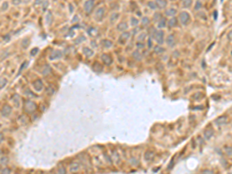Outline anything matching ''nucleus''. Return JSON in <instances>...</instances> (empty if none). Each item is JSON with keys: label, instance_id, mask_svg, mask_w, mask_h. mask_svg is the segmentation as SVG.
I'll use <instances>...</instances> for the list:
<instances>
[{"label": "nucleus", "instance_id": "44", "mask_svg": "<svg viewBox=\"0 0 232 174\" xmlns=\"http://www.w3.org/2000/svg\"><path fill=\"white\" fill-rule=\"evenodd\" d=\"M221 1H223V0H221Z\"/></svg>", "mask_w": 232, "mask_h": 174}, {"label": "nucleus", "instance_id": "39", "mask_svg": "<svg viewBox=\"0 0 232 174\" xmlns=\"http://www.w3.org/2000/svg\"><path fill=\"white\" fill-rule=\"evenodd\" d=\"M7 5H8V4L6 3V2H5L4 4H2V6H4V9H2V10H3V11H5V9H7Z\"/></svg>", "mask_w": 232, "mask_h": 174}, {"label": "nucleus", "instance_id": "14", "mask_svg": "<svg viewBox=\"0 0 232 174\" xmlns=\"http://www.w3.org/2000/svg\"><path fill=\"white\" fill-rule=\"evenodd\" d=\"M182 5L184 8H186V9L190 8L193 5V0H183Z\"/></svg>", "mask_w": 232, "mask_h": 174}, {"label": "nucleus", "instance_id": "11", "mask_svg": "<svg viewBox=\"0 0 232 174\" xmlns=\"http://www.w3.org/2000/svg\"><path fill=\"white\" fill-rule=\"evenodd\" d=\"M104 9H102V8H100V9H98L97 10V13L95 14V17L98 19V20H100V19H101V18L103 17V15H104Z\"/></svg>", "mask_w": 232, "mask_h": 174}, {"label": "nucleus", "instance_id": "20", "mask_svg": "<svg viewBox=\"0 0 232 174\" xmlns=\"http://www.w3.org/2000/svg\"><path fill=\"white\" fill-rule=\"evenodd\" d=\"M127 29V25L125 23V22H122V23H120L118 26V30L120 31H123V30H125Z\"/></svg>", "mask_w": 232, "mask_h": 174}, {"label": "nucleus", "instance_id": "38", "mask_svg": "<svg viewBox=\"0 0 232 174\" xmlns=\"http://www.w3.org/2000/svg\"><path fill=\"white\" fill-rule=\"evenodd\" d=\"M58 172H59L60 173H65V170H64L63 168H60Z\"/></svg>", "mask_w": 232, "mask_h": 174}, {"label": "nucleus", "instance_id": "7", "mask_svg": "<svg viewBox=\"0 0 232 174\" xmlns=\"http://www.w3.org/2000/svg\"><path fill=\"white\" fill-rule=\"evenodd\" d=\"M156 4L157 5V8L163 9L166 7L167 2L166 0H156Z\"/></svg>", "mask_w": 232, "mask_h": 174}, {"label": "nucleus", "instance_id": "2", "mask_svg": "<svg viewBox=\"0 0 232 174\" xmlns=\"http://www.w3.org/2000/svg\"><path fill=\"white\" fill-rule=\"evenodd\" d=\"M156 41L157 42L158 44L162 45L164 43V32L163 30H159L156 32L155 36Z\"/></svg>", "mask_w": 232, "mask_h": 174}, {"label": "nucleus", "instance_id": "22", "mask_svg": "<svg viewBox=\"0 0 232 174\" xmlns=\"http://www.w3.org/2000/svg\"><path fill=\"white\" fill-rule=\"evenodd\" d=\"M153 19H154L155 21H159L162 19V16L159 13H156L154 14V16H153Z\"/></svg>", "mask_w": 232, "mask_h": 174}, {"label": "nucleus", "instance_id": "31", "mask_svg": "<svg viewBox=\"0 0 232 174\" xmlns=\"http://www.w3.org/2000/svg\"><path fill=\"white\" fill-rule=\"evenodd\" d=\"M132 26H136V25H138V23H139L138 19H136L135 18H133L132 19Z\"/></svg>", "mask_w": 232, "mask_h": 174}, {"label": "nucleus", "instance_id": "12", "mask_svg": "<svg viewBox=\"0 0 232 174\" xmlns=\"http://www.w3.org/2000/svg\"><path fill=\"white\" fill-rule=\"evenodd\" d=\"M177 22H178L177 19L176 17H173L172 19H170L169 20L168 25H169V27H175V26H177Z\"/></svg>", "mask_w": 232, "mask_h": 174}, {"label": "nucleus", "instance_id": "21", "mask_svg": "<svg viewBox=\"0 0 232 174\" xmlns=\"http://www.w3.org/2000/svg\"><path fill=\"white\" fill-rule=\"evenodd\" d=\"M152 157H153V153L152 152H147L146 153V155H145V159L146 160H150V159H152Z\"/></svg>", "mask_w": 232, "mask_h": 174}, {"label": "nucleus", "instance_id": "27", "mask_svg": "<svg viewBox=\"0 0 232 174\" xmlns=\"http://www.w3.org/2000/svg\"><path fill=\"white\" fill-rule=\"evenodd\" d=\"M77 170H78V165L77 163H73L71 166V171H72V172L77 171Z\"/></svg>", "mask_w": 232, "mask_h": 174}, {"label": "nucleus", "instance_id": "41", "mask_svg": "<svg viewBox=\"0 0 232 174\" xmlns=\"http://www.w3.org/2000/svg\"><path fill=\"white\" fill-rule=\"evenodd\" d=\"M203 173H213L214 172H213V171H211V170H204V171H203Z\"/></svg>", "mask_w": 232, "mask_h": 174}, {"label": "nucleus", "instance_id": "36", "mask_svg": "<svg viewBox=\"0 0 232 174\" xmlns=\"http://www.w3.org/2000/svg\"><path fill=\"white\" fill-rule=\"evenodd\" d=\"M2 173H10V170L9 169H4L3 170H1Z\"/></svg>", "mask_w": 232, "mask_h": 174}, {"label": "nucleus", "instance_id": "1", "mask_svg": "<svg viewBox=\"0 0 232 174\" xmlns=\"http://www.w3.org/2000/svg\"><path fill=\"white\" fill-rule=\"evenodd\" d=\"M179 19L181 24L183 26H186L190 22V15L186 11H183L179 15Z\"/></svg>", "mask_w": 232, "mask_h": 174}, {"label": "nucleus", "instance_id": "35", "mask_svg": "<svg viewBox=\"0 0 232 174\" xmlns=\"http://www.w3.org/2000/svg\"><path fill=\"white\" fill-rule=\"evenodd\" d=\"M105 42L106 43L105 44L106 47H110L111 46V41H108V40H105Z\"/></svg>", "mask_w": 232, "mask_h": 174}, {"label": "nucleus", "instance_id": "32", "mask_svg": "<svg viewBox=\"0 0 232 174\" xmlns=\"http://www.w3.org/2000/svg\"><path fill=\"white\" fill-rule=\"evenodd\" d=\"M7 163V159L5 157H3V158L1 159V164L2 165H5Z\"/></svg>", "mask_w": 232, "mask_h": 174}, {"label": "nucleus", "instance_id": "30", "mask_svg": "<svg viewBox=\"0 0 232 174\" xmlns=\"http://www.w3.org/2000/svg\"><path fill=\"white\" fill-rule=\"evenodd\" d=\"M227 38L229 41H232V30L228 32V35H227Z\"/></svg>", "mask_w": 232, "mask_h": 174}, {"label": "nucleus", "instance_id": "5", "mask_svg": "<svg viewBox=\"0 0 232 174\" xmlns=\"http://www.w3.org/2000/svg\"><path fill=\"white\" fill-rule=\"evenodd\" d=\"M227 117H225V116H220L219 118H217V119L215 120V123H216V125H225L226 123H227Z\"/></svg>", "mask_w": 232, "mask_h": 174}, {"label": "nucleus", "instance_id": "19", "mask_svg": "<svg viewBox=\"0 0 232 174\" xmlns=\"http://www.w3.org/2000/svg\"><path fill=\"white\" fill-rule=\"evenodd\" d=\"M201 7H202V2H201L200 0H197V1L195 2L194 9L195 10H199V9H201Z\"/></svg>", "mask_w": 232, "mask_h": 174}, {"label": "nucleus", "instance_id": "40", "mask_svg": "<svg viewBox=\"0 0 232 174\" xmlns=\"http://www.w3.org/2000/svg\"><path fill=\"white\" fill-rule=\"evenodd\" d=\"M214 19H217V11H214Z\"/></svg>", "mask_w": 232, "mask_h": 174}, {"label": "nucleus", "instance_id": "15", "mask_svg": "<svg viewBox=\"0 0 232 174\" xmlns=\"http://www.w3.org/2000/svg\"><path fill=\"white\" fill-rule=\"evenodd\" d=\"M27 104L29 105V107H28V106H26V107H27V111H29V112H32L36 108V105L31 102H28Z\"/></svg>", "mask_w": 232, "mask_h": 174}, {"label": "nucleus", "instance_id": "33", "mask_svg": "<svg viewBox=\"0 0 232 174\" xmlns=\"http://www.w3.org/2000/svg\"><path fill=\"white\" fill-rule=\"evenodd\" d=\"M201 96H202V94H201L200 92H198L197 94H196L194 95V97H195V98H196V99H197V100H199Z\"/></svg>", "mask_w": 232, "mask_h": 174}, {"label": "nucleus", "instance_id": "8", "mask_svg": "<svg viewBox=\"0 0 232 174\" xmlns=\"http://www.w3.org/2000/svg\"><path fill=\"white\" fill-rule=\"evenodd\" d=\"M203 136H204V139L206 140H210L214 136V131L212 129H207L203 133Z\"/></svg>", "mask_w": 232, "mask_h": 174}, {"label": "nucleus", "instance_id": "37", "mask_svg": "<svg viewBox=\"0 0 232 174\" xmlns=\"http://www.w3.org/2000/svg\"><path fill=\"white\" fill-rule=\"evenodd\" d=\"M38 52V49L37 48H35V49H33V50H32V51H31V55H33V54H37V53Z\"/></svg>", "mask_w": 232, "mask_h": 174}, {"label": "nucleus", "instance_id": "28", "mask_svg": "<svg viewBox=\"0 0 232 174\" xmlns=\"http://www.w3.org/2000/svg\"><path fill=\"white\" fill-rule=\"evenodd\" d=\"M164 51V49L162 48V47H155V52L156 54H161Z\"/></svg>", "mask_w": 232, "mask_h": 174}, {"label": "nucleus", "instance_id": "24", "mask_svg": "<svg viewBox=\"0 0 232 174\" xmlns=\"http://www.w3.org/2000/svg\"><path fill=\"white\" fill-rule=\"evenodd\" d=\"M226 153L228 154V156H232V147L230 146H226L224 149Z\"/></svg>", "mask_w": 232, "mask_h": 174}, {"label": "nucleus", "instance_id": "10", "mask_svg": "<svg viewBox=\"0 0 232 174\" xmlns=\"http://www.w3.org/2000/svg\"><path fill=\"white\" fill-rule=\"evenodd\" d=\"M101 59H102V60L105 62V64H106L107 65H110V64H111V61H112V60H111V58L110 56L106 55V54L102 55Z\"/></svg>", "mask_w": 232, "mask_h": 174}, {"label": "nucleus", "instance_id": "16", "mask_svg": "<svg viewBox=\"0 0 232 174\" xmlns=\"http://www.w3.org/2000/svg\"><path fill=\"white\" fill-rule=\"evenodd\" d=\"M61 57V52L59 51V50H57V51H54V53L52 54V57H50V59H56V58H59Z\"/></svg>", "mask_w": 232, "mask_h": 174}, {"label": "nucleus", "instance_id": "4", "mask_svg": "<svg viewBox=\"0 0 232 174\" xmlns=\"http://www.w3.org/2000/svg\"><path fill=\"white\" fill-rule=\"evenodd\" d=\"M166 43L170 47H173L176 45V40H175L174 36L173 34L169 35L168 37L166 38Z\"/></svg>", "mask_w": 232, "mask_h": 174}, {"label": "nucleus", "instance_id": "43", "mask_svg": "<svg viewBox=\"0 0 232 174\" xmlns=\"http://www.w3.org/2000/svg\"><path fill=\"white\" fill-rule=\"evenodd\" d=\"M146 36L145 34H142V35L140 36V37H141V38H139V40H144L143 36Z\"/></svg>", "mask_w": 232, "mask_h": 174}, {"label": "nucleus", "instance_id": "25", "mask_svg": "<svg viewBox=\"0 0 232 174\" xmlns=\"http://www.w3.org/2000/svg\"><path fill=\"white\" fill-rule=\"evenodd\" d=\"M148 5H149L150 9H156V8H157V5H156V2H149V3H148Z\"/></svg>", "mask_w": 232, "mask_h": 174}, {"label": "nucleus", "instance_id": "18", "mask_svg": "<svg viewBox=\"0 0 232 174\" xmlns=\"http://www.w3.org/2000/svg\"><path fill=\"white\" fill-rule=\"evenodd\" d=\"M166 19H165L164 18H162L159 21V25H158V26L159 28H164L165 26H166Z\"/></svg>", "mask_w": 232, "mask_h": 174}, {"label": "nucleus", "instance_id": "26", "mask_svg": "<svg viewBox=\"0 0 232 174\" xmlns=\"http://www.w3.org/2000/svg\"><path fill=\"white\" fill-rule=\"evenodd\" d=\"M129 36H130L129 33H123V34L121 36V39H122V40H127L128 39V37H129Z\"/></svg>", "mask_w": 232, "mask_h": 174}, {"label": "nucleus", "instance_id": "13", "mask_svg": "<svg viewBox=\"0 0 232 174\" xmlns=\"http://www.w3.org/2000/svg\"><path fill=\"white\" fill-rule=\"evenodd\" d=\"M33 85H34L35 89L37 90V91H40V90L43 88V84H42L41 81H40V80L35 81L34 84H33Z\"/></svg>", "mask_w": 232, "mask_h": 174}, {"label": "nucleus", "instance_id": "17", "mask_svg": "<svg viewBox=\"0 0 232 174\" xmlns=\"http://www.w3.org/2000/svg\"><path fill=\"white\" fill-rule=\"evenodd\" d=\"M83 53L86 56H88V57H91V55H93V51L92 50H91L90 49H88V48H84L83 50Z\"/></svg>", "mask_w": 232, "mask_h": 174}, {"label": "nucleus", "instance_id": "34", "mask_svg": "<svg viewBox=\"0 0 232 174\" xmlns=\"http://www.w3.org/2000/svg\"><path fill=\"white\" fill-rule=\"evenodd\" d=\"M46 18V22H48V20H50V22H51V19H50V18H51V13H49L48 14H47Z\"/></svg>", "mask_w": 232, "mask_h": 174}, {"label": "nucleus", "instance_id": "3", "mask_svg": "<svg viewBox=\"0 0 232 174\" xmlns=\"http://www.w3.org/2000/svg\"><path fill=\"white\" fill-rule=\"evenodd\" d=\"M94 6V2L92 0H89V1H87L84 5V10L86 11L88 13H90L91 12L92 9H93Z\"/></svg>", "mask_w": 232, "mask_h": 174}, {"label": "nucleus", "instance_id": "23", "mask_svg": "<svg viewBox=\"0 0 232 174\" xmlns=\"http://www.w3.org/2000/svg\"><path fill=\"white\" fill-rule=\"evenodd\" d=\"M133 57L135 59H136V60H141V59H142V56L138 51H135V52L133 53Z\"/></svg>", "mask_w": 232, "mask_h": 174}, {"label": "nucleus", "instance_id": "42", "mask_svg": "<svg viewBox=\"0 0 232 174\" xmlns=\"http://www.w3.org/2000/svg\"><path fill=\"white\" fill-rule=\"evenodd\" d=\"M25 65H26V62H25V63H23V66H21V68H20V70H19V73H20V71H22V70H23V67H24Z\"/></svg>", "mask_w": 232, "mask_h": 174}, {"label": "nucleus", "instance_id": "6", "mask_svg": "<svg viewBox=\"0 0 232 174\" xmlns=\"http://www.w3.org/2000/svg\"><path fill=\"white\" fill-rule=\"evenodd\" d=\"M11 111H12V109L9 105H5L3 108L2 109V115L4 117L9 116L11 113Z\"/></svg>", "mask_w": 232, "mask_h": 174}, {"label": "nucleus", "instance_id": "9", "mask_svg": "<svg viewBox=\"0 0 232 174\" xmlns=\"http://www.w3.org/2000/svg\"><path fill=\"white\" fill-rule=\"evenodd\" d=\"M177 9H173V8H170V9H168L167 10H166L165 14H166V16H172V17H173V16L177 14Z\"/></svg>", "mask_w": 232, "mask_h": 174}, {"label": "nucleus", "instance_id": "29", "mask_svg": "<svg viewBox=\"0 0 232 174\" xmlns=\"http://www.w3.org/2000/svg\"><path fill=\"white\" fill-rule=\"evenodd\" d=\"M149 23V19L148 17H144L142 19V24H143L144 26H146V25H148Z\"/></svg>", "mask_w": 232, "mask_h": 174}]
</instances>
